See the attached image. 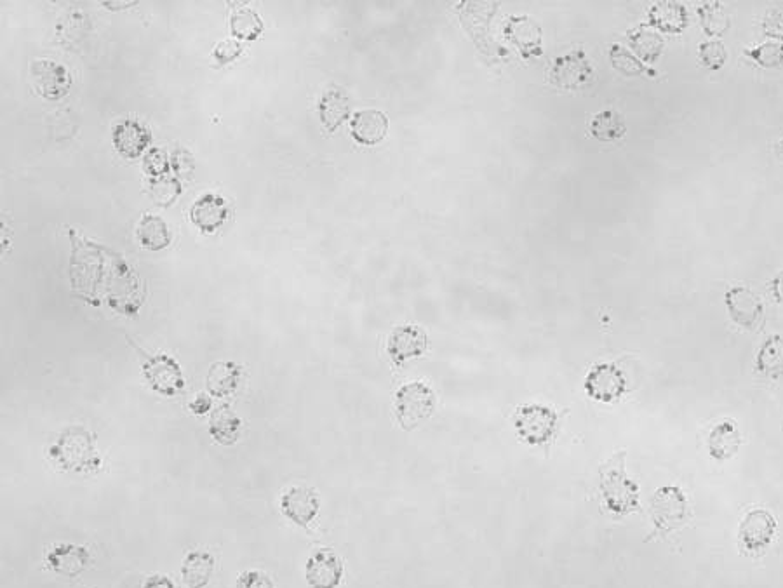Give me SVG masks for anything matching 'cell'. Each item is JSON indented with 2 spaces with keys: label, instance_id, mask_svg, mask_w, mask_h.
<instances>
[{
  "label": "cell",
  "instance_id": "6da1fadb",
  "mask_svg": "<svg viewBox=\"0 0 783 588\" xmlns=\"http://www.w3.org/2000/svg\"><path fill=\"white\" fill-rule=\"evenodd\" d=\"M47 458L60 470L74 474H98L103 468L96 434L82 425L65 428L47 448Z\"/></svg>",
  "mask_w": 783,
  "mask_h": 588
},
{
  "label": "cell",
  "instance_id": "7a4b0ae2",
  "mask_svg": "<svg viewBox=\"0 0 783 588\" xmlns=\"http://www.w3.org/2000/svg\"><path fill=\"white\" fill-rule=\"evenodd\" d=\"M601 491L606 507L613 514H630L639 505V488L625 472V451L609 458L601 467Z\"/></svg>",
  "mask_w": 783,
  "mask_h": 588
},
{
  "label": "cell",
  "instance_id": "3957f363",
  "mask_svg": "<svg viewBox=\"0 0 783 588\" xmlns=\"http://www.w3.org/2000/svg\"><path fill=\"white\" fill-rule=\"evenodd\" d=\"M128 343L140 357L141 371L154 392L164 397H174L183 392L187 381L176 359L166 354L150 355L140 345H136L133 338L129 336Z\"/></svg>",
  "mask_w": 783,
  "mask_h": 588
},
{
  "label": "cell",
  "instance_id": "277c9868",
  "mask_svg": "<svg viewBox=\"0 0 783 588\" xmlns=\"http://www.w3.org/2000/svg\"><path fill=\"white\" fill-rule=\"evenodd\" d=\"M434 390L422 381L402 385L395 394V416L404 430H415L429 420L435 409Z\"/></svg>",
  "mask_w": 783,
  "mask_h": 588
},
{
  "label": "cell",
  "instance_id": "5b68a950",
  "mask_svg": "<svg viewBox=\"0 0 783 588\" xmlns=\"http://www.w3.org/2000/svg\"><path fill=\"white\" fill-rule=\"evenodd\" d=\"M514 427L522 441L531 446H543L552 441L559 427V415L540 404H528L517 409Z\"/></svg>",
  "mask_w": 783,
  "mask_h": 588
},
{
  "label": "cell",
  "instance_id": "8992f818",
  "mask_svg": "<svg viewBox=\"0 0 783 588\" xmlns=\"http://www.w3.org/2000/svg\"><path fill=\"white\" fill-rule=\"evenodd\" d=\"M688 502L683 491L677 486H665L658 489L651 500V517L656 531L667 535L672 529L679 528L686 521Z\"/></svg>",
  "mask_w": 783,
  "mask_h": 588
},
{
  "label": "cell",
  "instance_id": "52a82bcc",
  "mask_svg": "<svg viewBox=\"0 0 783 588\" xmlns=\"http://www.w3.org/2000/svg\"><path fill=\"white\" fill-rule=\"evenodd\" d=\"M585 390L594 401L615 402L627 392V380L616 364L603 362L590 369Z\"/></svg>",
  "mask_w": 783,
  "mask_h": 588
},
{
  "label": "cell",
  "instance_id": "ba28073f",
  "mask_svg": "<svg viewBox=\"0 0 783 588\" xmlns=\"http://www.w3.org/2000/svg\"><path fill=\"white\" fill-rule=\"evenodd\" d=\"M726 305H728L731 319L740 328L749 329V331H759L763 328V301L752 289L742 288V286L731 288L726 293Z\"/></svg>",
  "mask_w": 783,
  "mask_h": 588
},
{
  "label": "cell",
  "instance_id": "9c48e42d",
  "mask_svg": "<svg viewBox=\"0 0 783 588\" xmlns=\"http://www.w3.org/2000/svg\"><path fill=\"white\" fill-rule=\"evenodd\" d=\"M282 514L296 526L308 529L321 510V498L310 486H293L281 498Z\"/></svg>",
  "mask_w": 783,
  "mask_h": 588
},
{
  "label": "cell",
  "instance_id": "30bf717a",
  "mask_svg": "<svg viewBox=\"0 0 783 588\" xmlns=\"http://www.w3.org/2000/svg\"><path fill=\"white\" fill-rule=\"evenodd\" d=\"M305 578L310 588H338L343 578V562L331 548H319L308 557Z\"/></svg>",
  "mask_w": 783,
  "mask_h": 588
},
{
  "label": "cell",
  "instance_id": "8fae6325",
  "mask_svg": "<svg viewBox=\"0 0 783 588\" xmlns=\"http://www.w3.org/2000/svg\"><path fill=\"white\" fill-rule=\"evenodd\" d=\"M32 81L35 91L46 100H60L72 87L67 68L54 61L37 60L32 63Z\"/></svg>",
  "mask_w": 783,
  "mask_h": 588
},
{
  "label": "cell",
  "instance_id": "7c38bea8",
  "mask_svg": "<svg viewBox=\"0 0 783 588\" xmlns=\"http://www.w3.org/2000/svg\"><path fill=\"white\" fill-rule=\"evenodd\" d=\"M429 348V336L418 326H399L392 331L387 352L395 366L401 368L404 362L415 357H422Z\"/></svg>",
  "mask_w": 783,
  "mask_h": 588
},
{
  "label": "cell",
  "instance_id": "4fadbf2b",
  "mask_svg": "<svg viewBox=\"0 0 783 588\" xmlns=\"http://www.w3.org/2000/svg\"><path fill=\"white\" fill-rule=\"evenodd\" d=\"M89 564H91V552L75 543H60L51 548L46 555L47 568L56 575L67 576V578L81 575L89 568Z\"/></svg>",
  "mask_w": 783,
  "mask_h": 588
},
{
  "label": "cell",
  "instance_id": "5bb4252c",
  "mask_svg": "<svg viewBox=\"0 0 783 588\" xmlns=\"http://www.w3.org/2000/svg\"><path fill=\"white\" fill-rule=\"evenodd\" d=\"M590 77H592V67L583 51H575L563 58H557L550 68V82L563 89L585 86Z\"/></svg>",
  "mask_w": 783,
  "mask_h": 588
},
{
  "label": "cell",
  "instance_id": "9a60e30c",
  "mask_svg": "<svg viewBox=\"0 0 783 588\" xmlns=\"http://www.w3.org/2000/svg\"><path fill=\"white\" fill-rule=\"evenodd\" d=\"M777 522L766 510H752L740 524V540L749 552H759L770 547Z\"/></svg>",
  "mask_w": 783,
  "mask_h": 588
},
{
  "label": "cell",
  "instance_id": "2e32d148",
  "mask_svg": "<svg viewBox=\"0 0 783 588\" xmlns=\"http://www.w3.org/2000/svg\"><path fill=\"white\" fill-rule=\"evenodd\" d=\"M350 131H352V138L357 143L373 147L383 141V138L389 133V119H387V115L380 110H375V108L359 110L352 117Z\"/></svg>",
  "mask_w": 783,
  "mask_h": 588
},
{
  "label": "cell",
  "instance_id": "e0dca14e",
  "mask_svg": "<svg viewBox=\"0 0 783 588\" xmlns=\"http://www.w3.org/2000/svg\"><path fill=\"white\" fill-rule=\"evenodd\" d=\"M152 141V133L134 119H124L114 127V147L122 157H140Z\"/></svg>",
  "mask_w": 783,
  "mask_h": 588
},
{
  "label": "cell",
  "instance_id": "ac0fdd59",
  "mask_svg": "<svg viewBox=\"0 0 783 588\" xmlns=\"http://www.w3.org/2000/svg\"><path fill=\"white\" fill-rule=\"evenodd\" d=\"M227 216V202L216 194L202 195L201 199L195 202L190 209V220L195 227L206 234L216 232L227 221Z\"/></svg>",
  "mask_w": 783,
  "mask_h": 588
},
{
  "label": "cell",
  "instance_id": "d6986e66",
  "mask_svg": "<svg viewBox=\"0 0 783 588\" xmlns=\"http://www.w3.org/2000/svg\"><path fill=\"white\" fill-rule=\"evenodd\" d=\"M352 112L350 98L343 91L342 87L331 86L324 91L319 101V117H321L322 126L328 129L329 133L336 131L347 121Z\"/></svg>",
  "mask_w": 783,
  "mask_h": 588
},
{
  "label": "cell",
  "instance_id": "ffe728a7",
  "mask_svg": "<svg viewBox=\"0 0 783 588\" xmlns=\"http://www.w3.org/2000/svg\"><path fill=\"white\" fill-rule=\"evenodd\" d=\"M242 366L234 361H218L209 368L206 387L218 399L234 394L241 383Z\"/></svg>",
  "mask_w": 783,
  "mask_h": 588
},
{
  "label": "cell",
  "instance_id": "44dd1931",
  "mask_svg": "<svg viewBox=\"0 0 783 588\" xmlns=\"http://www.w3.org/2000/svg\"><path fill=\"white\" fill-rule=\"evenodd\" d=\"M241 428V416L237 415L228 404H223L220 408L215 409V413L211 415V420H209V435L220 446H234L241 437Z\"/></svg>",
  "mask_w": 783,
  "mask_h": 588
},
{
  "label": "cell",
  "instance_id": "7402d4cb",
  "mask_svg": "<svg viewBox=\"0 0 783 588\" xmlns=\"http://www.w3.org/2000/svg\"><path fill=\"white\" fill-rule=\"evenodd\" d=\"M215 573V557L209 552L194 550L185 557L181 576L187 588H206Z\"/></svg>",
  "mask_w": 783,
  "mask_h": 588
},
{
  "label": "cell",
  "instance_id": "603a6c76",
  "mask_svg": "<svg viewBox=\"0 0 783 588\" xmlns=\"http://www.w3.org/2000/svg\"><path fill=\"white\" fill-rule=\"evenodd\" d=\"M688 25V13L679 2H658L650 9V27L669 34H681Z\"/></svg>",
  "mask_w": 783,
  "mask_h": 588
},
{
  "label": "cell",
  "instance_id": "cb8c5ba5",
  "mask_svg": "<svg viewBox=\"0 0 783 588\" xmlns=\"http://www.w3.org/2000/svg\"><path fill=\"white\" fill-rule=\"evenodd\" d=\"M136 235H138L141 246L150 249V251H162L171 244V232H169L166 221L162 220L161 216H154V214L143 216V220L140 221L138 230H136Z\"/></svg>",
  "mask_w": 783,
  "mask_h": 588
},
{
  "label": "cell",
  "instance_id": "d4e9b609",
  "mask_svg": "<svg viewBox=\"0 0 783 588\" xmlns=\"http://www.w3.org/2000/svg\"><path fill=\"white\" fill-rule=\"evenodd\" d=\"M756 369L759 375L778 380L783 376V335H773L764 341L757 354Z\"/></svg>",
  "mask_w": 783,
  "mask_h": 588
},
{
  "label": "cell",
  "instance_id": "484cf974",
  "mask_svg": "<svg viewBox=\"0 0 783 588\" xmlns=\"http://www.w3.org/2000/svg\"><path fill=\"white\" fill-rule=\"evenodd\" d=\"M740 444H742L740 434L730 421H724L710 432V456L716 460H728L737 453Z\"/></svg>",
  "mask_w": 783,
  "mask_h": 588
},
{
  "label": "cell",
  "instance_id": "4316f807",
  "mask_svg": "<svg viewBox=\"0 0 783 588\" xmlns=\"http://www.w3.org/2000/svg\"><path fill=\"white\" fill-rule=\"evenodd\" d=\"M230 32L239 41H256L263 32V21H261L260 14L249 7L235 9L230 16Z\"/></svg>",
  "mask_w": 783,
  "mask_h": 588
},
{
  "label": "cell",
  "instance_id": "83f0119b",
  "mask_svg": "<svg viewBox=\"0 0 783 588\" xmlns=\"http://www.w3.org/2000/svg\"><path fill=\"white\" fill-rule=\"evenodd\" d=\"M625 131L627 129H625L622 115L615 110H604L590 122V133L596 140L604 141V143L620 140Z\"/></svg>",
  "mask_w": 783,
  "mask_h": 588
},
{
  "label": "cell",
  "instance_id": "f1b7e54d",
  "mask_svg": "<svg viewBox=\"0 0 783 588\" xmlns=\"http://www.w3.org/2000/svg\"><path fill=\"white\" fill-rule=\"evenodd\" d=\"M630 46L636 49L639 56L646 61H653L662 53L663 41L658 32L648 27L634 28L629 34Z\"/></svg>",
  "mask_w": 783,
  "mask_h": 588
},
{
  "label": "cell",
  "instance_id": "f546056e",
  "mask_svg": "<svg viewBox=\"0 0 783 588\" xmlns=\"http://www.w3.org/2000/svg\"><path fill=\"white\" fill-rule=\"evenodd\" d=\"M698 14H700L703 30L712 37L723 35L730 28V16L726 13L721 2H705L698 9Z\"/></svg>",
  "mask_w": 783,
  "mask_h": 588
},
{
  "label": "cell",
  "instance_id": "4dcf8cb0",
  "mask_svg": "<svg viewBox=\"0 0 783 588\" xmlns=\"http://www.w3.org/2000/svg\"><path fill=\"white\" fill-rule=\"evenodd\" d=\"M609 58H611L613 67L616 70H620L622 74L639 75L643 74V72H648L650 75L656 74L655 70H648V68L644 67V63L636 60L625 47L618 46V44L611 46V49H609Z\"/></svg>",
  "mask_w": 783,
  "mask_h": 588
},
{
  "label": "cell",
  "instance_id": "1f68e13d",
  "mask_svg": "<svg viewBox=\"0 0 783 588\" xmlns=\"http://www.w3.org/2000/svg\"><path fill=\"white\" fill-rule=\"evenodd\" d=\"M745 54L763 68L783 67V42H766L756 49H747Z\"/></svg>",
  "mask_w": 783,
  "mask_h": 588
},
{
  "label": "cell",
  "instance_id": "d6a6232c",
  "mask_svg": "<svg viewBox=\"0 0 783 588\" xmlns=\"http://www.w3.org/2000/svg\"><path fill=\"white\" fill-rule=\"evenodd\" d=\"M698 58L703 67L709 68V70H719L724 67V63L728 60V54L724 49L723 42L710 41L703 42L698 51Z\"/></svg>",
  "mask_w": 783,
  "mask_h": 588
},
{
  "label": "cell",
  "instance_id": "836d02e7",
  "mask_svg": "<svg viewBox=\"0 0 783 588\" xmlns=\"http://www.w3.org/2000/svg\"><path fill=\"white\" fill-rule=\"evenodd\" d=\"M235 588H275L274 582L270 576L256 571V569H249L244 571L235 583Z\"/></svg>",
  "mask_w": 783,
  "mask_h": 588
},
{
  "label": "cell",
  "instance_id": "e575fe53",
  "mask_svg": "<svg viewBox=\"0 0 783 588\" xmlns=\"http://www.w3.org/2000/svg\"><path fill=\"white\" fill-rule=\"evenodd\" d=\"M242 53V46L237 41H223L216 46L215 51H213V60H216V65L218 67H221V65H227V63H232V61L235 60V58H239Z\"/></svg>",
  "mask_w": 783,
  "mask_h": 588
},
{
  "label": "cell",
  "instance_id": "d590c367",
  "mask_svg": "<svg viewBox=\"0 0 783 588\" xmlns=\"http://www.w3.org/2000/svg\"><path fill=\"white\" fill-rule=\"evenodd\" d=\"M764 30L771 37L782 39L783 41V9H777V11L768 13L766 20H764Z\"/></svg>",
  "mask_w": 783,
  "mask_h": 588
},
{
  "label": "cell",
  "instance_id": "8d00e7d4",
  "mask_svg": "<svg viewBox=\"0 0 783 588\" xmlns=\"http://www.w3.org/2000/svg\"><path fill=\"white\" fill-rule=\"evenodd\" d=\"M188 409H190L195 416L208 415L209 411L213 409V401H211V397H208V395H197L194 401L188 404Z\"/></svg>",
  "mask_w": 783,
  "mask_h": 588
},
{
  "label": "cell",
  "instance_id": "74e56055",
  "mask_svg": "<svg viewBox=\"0 0 783 588\" xmlns=\"http://www.w3.org/2000/svg\"><path fill=\"white\" fill-rule=\"evenodd\" d=\"M141 588H174V583L166 575H152L148 576L147 582L143 583Z\"/></svg>",
  "mask_w": 783,
  "mask_h": 588
},
{
  "label": "cell",
  "instance_id": "f35d334b",
  "mask_svg": "<svg viewBox=\"0 0 783 588\" xmlns=\"http://www.w3.org/2000/svg\"><path fill=\"white\" fill-rule=\"evenodd\" d=\"M770 291L771 294L775 296V300H777L778 303H783V272H780V274L771 281Z\"/></svg>",
  "mask_w": 783,
  "mask_h": 588
},
{
  "label": "cell",
  "instance_id": "ab89813d",
  "mask_svg": "<svg viewBox=\"0 0 783 588\" xmlns=\"http://www.w3.org/2000/svg\"><path fill=\"white\" fill-rule=\"evenodd\" d=\"M778 152H780V154H783V140L780 141V143H778Z\"/></svg>",
  "mask_w": 783,
  "mask_h": 588
}]
</instances>
